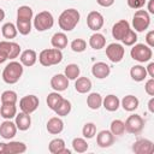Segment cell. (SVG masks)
I'll return each mask as SVG.
<instances>
[{"instance_id":"obj_33","label":"cell","mask_w":154,"mask_h":154,"mask_svg":"<svg viewBox=\"0 0 154 154\" xmlns=\"http://www.w3.org/2000/svg\"><path fill=\"white\" fill-rule=\"evenodd\" d=\"M34 17V12H32V8L30 6H26V5H23V6H19L18 10H17V19H20V20H31Z\"/></svg>"},{"instance_id":"obj_29","label":"cell","mask_w":154,"mask_h":154,"mask_svg":"<svg viewBox=\"0 0 154 154\" xmlns=\"http://www.w3.org/2000/svg\"><path fill=\"white\" fill-rule=\"evenodd\" d=\"M87 106L90 109H99L102 106V96L99 93H90L87 96Z\"/></svg>"},{"instance_id":"obj_47","label":"cell","mask_w":154,"mask_h":154,"mask_svg":"<svg viewBox=\"0 0 154 154\" xmlns=\"http://www.w3.org/2000/svg\"><path fill=\"white\" fill-rule=\"evenodd\" d=\"M146 70H147V75H148L150 78H154V63H153V61H150V63L148 64V66L146 67Z\"/></svg>"},{"instance_id":"obj_19","label":"cell","mask_w":154,"mask_h":154,"mask_svg":"<svg viewBox=\"0 0 154 154\" xmlns=\"http://www.w3.org/2000/svg\"><path fill=\"white\" fill-rule=\"evenodd\" d=\"M14 124L17 126L18 130L20 131H26L30 126H31V118H30V114L28 113H24V112H20V113H17L16 117H14Z\"/></svg>"},{"instance_id":"obj_18","label":"cell","mask_w":154,"mask_h":154,"mask_svg":"<svg viewBox=\"0 0 154 154\" xmlns=\"http://www.w3.org/2000/svg\"><path fill=\"white\" fill-rule=\"evenodd\" d=\"M19 60H20V64L23 66L30 67V66L35 65V63L37 60V54H36V52L34 49H25V51L20 52Z\"/></svg>"},{"instance_id":"obj_46","label":"cell","mask_w":154,"mask_h":154,"mask_svg":"<svg viewBox=\"0 0 154 154\" xmlns=\"http://www.w3.org/2000/svg\"><path fill=\"white\" fill-rule=\"evenodd\" d=\"M96 2L102 7H111L114 4V0H96Z\"/></svg>"},{"instance_id":"obj_17","label":"cell","mask_w":154,"mask_h":154,"mask_svg":"<svg viewBox=\"0 0 154 154\" xmlns=\"http://www.w3.org/2000/svg\"><path fill=\"white\" fill-rule=\"evenodd\" d=\"M96 143L101 148H108L114 143V135L109 130H101L96 135Z\"/></svg>"},{"instance_id":"obj_51","label":"cell","mask_w":154,"mask_h":154,"mask_svg":"<svg viewBox=\"0 0 154 154\" xmlns=\"http://www.w3.org/2000/svg\"><path fill=\"white\" fill-rule=\"evenodd\" d=\"M5 19V11L2 8H0V22H2Z\"/></svg>"},{"instance_id":"obj_4","label":"cell","mask_w":154,"mask_h":154,"mask_svg":"<svg viewBox=\"0 0 154 154\" xmlns=\"http://www.w3.org/2000/svg\"><path fill=\"white\" fill-rule=\"evenodd\" d=\"M32 25L40 32L49 30L54 25V17L49 11H41L32 19Z\"/></svg>"},{"instance_id":"obj_6","label":"cell","mask_w":154,"mask_h":154,"mask_svg":"<svg viewBox=\"0 0 154 154\" xmlns=\"http://www.w3.org/2000/svg\"><path fill=\"white\" fill-rule=\"evenodd\" d=\"M150 25V16L146 10H137L132 17V26L135 31L143 32Z\"/></svg>"},{"instance_id":"obj_36","label":"cell","mask_w":154,"mask_h":154,"mask_svg":"<svg viewBox=\"0 0 154 154\" xmlns=\"http://www.w3.org/2000/svg\"><path fill=\"white\" fill-rule=\"evenodd\" d=\"M61 100H63V96L59 94V91H52V93H49V94L47 95L46 102H47V106H48L52 111H54L55 107L60 103Z\"/></svg>"},{"instance_id":"obj_5","label":"cell","mask_w":154,"mask_h":154,"mask_svg":"<svg viewBox=\"0 0 154 154\" xmlns=\"http://www.w3.org/2000/svg\"><path fill=\"white\" fill-rule=\"evenodd\" d=\"M130 55L135 61L147 63L153 57V51L149 46L144 43H135L130 51Z\"/></svg>"},{"instance_id":"obj_40","label":"cell","mask_w":154,"mask_h":154,"mask_svg":"<svg viewBox=\"0 0 154 154\" xmlns=\"http://www.w3.org/2000/svg\"><path fill=\"white\" fill-rule=\"evenodd\" d=\"M82 135L84 138H93L96 135V125L94 123H85L82 129Z\"/></svg>"},{"instance_id":"obj_16","label":"cell","mask_w":154,"mask_h":154,"mask_svg":"<svg viewBox=\"0 0 154 154\" xmlns=\"http://www.w3.org/2000/svg\"><path fill=\"white\" fill-rule=\"evenodd\" d=\"M91 73L95 78L97 79H103L109 76L111 73V67L103 61H97L91 66Z\"/></svg>"},{"instance_id":"obj_9","label":"cell","mask_w":154,"mask_h":154,"mask_svg":"<svg viewBox=\"0 0 154 154\" xmlns=\"http://www.w3.org/2000/svg\"><path fill=\"white\" fill-rule=\"evenodd\" d=\"M124 54H125V48L120 43L113 42L106 47V55L112 63H120L124 58Z\"/></svg>"},{"instance_id":"obj_10","label":"cell","mask_w":154,"mask_h":154,"mask_svg":"<svg viewBox=\"0 0 154 154\" xmlns=\"http://www.w3.org/2000/svg\"><path fill=\"white\" fill-rule=\"evenodd\" d=\"M40 105V100L36 95H25L19 100V108L22 112L31 114L37 109Z\"/></svg>"},{"instance_id":"obj_41","label":"cell","mask_w":154,"mask_h":154,"mask_svg":"<svg viewBox=\"0 0 154 154\" xmlns=\"http://www.w3.org/2000/svg\"><path fill=\"white\" fill-rule=\"evenodd\" d=\"M122 42H123L124 46H134L137 42V34H136V31L130 29L126 32V35L122 38Z\"/></svg>"},{"instance_id":"obj_1","label":"cell","mask_w":154,"mask_h":154,"mask_svg":"<svg viewBox=\"0 0 154 154\" xmlns=\"http://www.w3.org/2000/svg\"><path fill=\"white\" fill-rule=\"evenodd\" d=\"M79 19H81V14H79L78 10L67 8L60 13V16L58 18V24L63 31H71L79 23Z\"/></svg>"},{"instance_id":"obj_48","label":"cell","mask_w":154,"mask_h":154,"mask_svg":"<svg viewBox=\"0 0 154 154\" xmlns=\"http://www.w3.org/2000/svg\"><path fill=\"white\" fill-rule=\"evenodd\" d=\"M149 14H154V0H149L148 1V11Z\"/></svg>"},{"instance_id":"obj_15","label":"cell","mask_w":154,"mask_h":154,"mask_svg":"<svg viewBox=\"0 0 154 154\" xmlns=\"http://www.w3.org/2000/svg\"><path fill=\"white\" fill-rule=\"evenodd\" d=\"M69 87V79L64 73H57L51 78V88L54 91H64Z\"/></svg>"},{"instance_id":"obj_50","label":"cell","mask_w":154,"mask_h":154,"mask_svg":"<svg viewBox=\"0 0 154 154\" xmlns=\"http://www.w3.org/2000/svg\"><path fill=\"white\" fill-rule=\"evenodd\" d=\"M0 154H5V143L0 142Z\"/></svg>"},{"instance_id":"obj_11","label":"cell","mask_w":154,"mask_h":154,"mask_svg":"<svg viewBox=\"0 0 154 154\" xmlns=\"http://www.w3.org/2000/svg\"><path fill=\"white\" fill-rule=\"evenodd\" d=\"M131 149L135 154H153L154 143L148 138H140L134 142Z\"/></svg>"},{"instance_id":"obj_22","label":"cell","mask_w":154,"mask_h":154,"mask_svg":"<svg viewBox=\"0 0 154 154\" xmlns=\"http://www.w3.org/2000/svg\"><path fill=\"white\" fill-rule=\"evenodd\" d=\"M26 150V144L20 141H10L5 143V154H20Z\"/></svg>"},{"instance_id":"obj_32","label":"cell","mask_w":154,"mask_h":154,"mask_svg":"<svg viewBox=\"0 0 154 154\" xmlns=\"http://www.w3.org/2000/svg\"><path fill=\"white\" fill-rule=\"evenodd\" d=\"M71 108H72L71 102H70L67 99H64V97H63V100L60 101V103L55 107L54 112L57 113L58 117H65V116H67V114L71 112Z\"/></svg>"},{"instance_id":"obj_31","label":"cell","mask_w":154,"mask_h":154,"mask_svg":"<svg viewBox=\"0 0 154 154\" xmlns=\"http://www.w3.org/2000/svg\"><path fill=\"white\" fill-rule=\"evenodd\" d=\"M17 34H18L17 28H16V25H14L13 23H11V22L5 23V24L2 25V28H1V35H2L5 38H7V40L14 38V37L17 36Z\"/></svg>"},{"instance_id":"obj_13","label":"cell","mask_w":154,"mask_h":154,"mask_svg":"<svg viewBox=\"0 0 154 154\" xmlns=\"http://www.w3.org/2000/svg\"><path fill=\"white\" fill-rule=\"evenodd\" d=\"M130 24L126 19H120L118 20L113 26H112V36L117 41H122V38L126 35V32L130 30Z\"/></svg>"},{"instance_id":"obj_26","label":"cell","mask_w":154,"mask_h":154,"mask_svg":"<svg viewBox=\"0 0 154 154\" xmlns=\"http://www.w3.org/2000/svg\"><path fill=\"white\" fill-rule=\"evenodd\" d=\"M67 42L69 40L65 32H55L51 38V45L53 46V48H58V49L66 48Z\"/></svg>"},{"instance_id":"obj_25","label":"cell","mask_w":154,"mask_h":154,"mask_svg":"<svg viewBox=\"0 0 154 154\" xmlns=\"http://www.w3.org/2000/svg\"><path fill=\"white\" fill-rule=\"evenodd\" d=\"M89 46H90L93 49H95V51L102 49V48L106 46V37H105L102 34L95 31V32L89 37Z\"/></svg>"},{"instance_id":"obj_24","label":"cell","mask_w":154,"mask_h":154,"mask_svg":"<svg viewBox=\"0 0 154 154\" xmlns=\"http://www.w3.org/2000/svg\"><path fill=\"white\" fill-rule=\"evenodd\" d=\"M75 89L79 94H87L91 89V81L88 77H78L75 79Z\"/></svg>"},{"instance_id":"obj_3","label":"cell","mask_w":154,"mask_h":154,"mask_svg":"<svg viewBox=\"0 0 154 154\" xmlns=\"http://www.w3.org/2000/svg\"><path fill=\"white\" fill-rule=\"evenodd\" d=\"M63 60V52L58 48H47L41 51L38 54V61L42 66L49 67L53 65H58Z\"/></svg>"},{"instance_id":"obj_43","label":"cell","mask_w":154,"mask_h":154,"mask_svg":"<svg viewBox=\"0 0 154 154\" xmlns=\"http://www.w3.org/2000/svg\"><path fill=\"white\" fill-rule=\"evenodd\" d=\"M146 1H147V0H126L128 6H129L130 8H134V10H140V8H142V7L146 5Z\"/></svg>"},{"instance_id":"obj_44","label":"cell","mask_w":154,"mask_h":154,"mask_svg":"<svg viewBox=\"0 0 154 154\" xmlns=\"http://www.w3.org/2000/svg\"><path fill=\"white\" fill-rule=\"evenodd\" d=\"M144 90L149 96H154V78H149L144 84Z\"/></svg>"},{"instance_id":"obj_23","label":"cell","mask_w":154,"mask_h":154,"mask_svg":"<svg viewBox=\"0 0 154 154\" xmlns=\"http://www.w3.org/2000/svg\"><path fill=\"white\" fill-rule=\"evenodd\" d=\"M102 106L108 112H116L120 106V100L118 99V96L109 94L105 99H102Z\"/></svg>"},{"instance_id":"obj_7","label":"cell","mask_w":154,"mask_h":154,"mask_svg":"<svg viewBox=\"0 0 154 154\" xmlns=\"http://www.w3.org/2000/svg\"><path fill=\"white\" fill-rule=\"evenodd\" d=\"M125 131L132 135H138L143 128H144V120L140 114H131L128 117V119L124 122Z\"/></svg>"},{"instance_id":"obj_37","label":"cell","mask_w":154,"mask_h":154,"mask_svg":"<svg viewBox=\"0 0 154 154\" xmlns=\"http://www.w3.org/2000/svg\"><path fill=\"white\" fill-rule=\"evenodd\" d=\"M109 131L114 135V136H122L125 132V125L124 122L120 119H114L112 120L111 125H109Z\"/></svg>"},{"instance_id":"obj_53","label":"cell","mask_w":154,"mask_h":154,"mask_svg":"<svg viewBox=\"0 0 154 154\" xmlns=\"http://www.w3.org/2000/svg\"><path fill=\"white\" fill-rule=\"evenodd\" d=\"M0 117H1V116H0Z\"/></svg>"},{"instance_id":"obj_12","label":"cell","mask_w":154,"mask_h":154,"mask_svg":"<svg viewBox=\"0 0 154 154\" xmlns=\"http://www.w3.org/2000/svg\"><path fill=\"white\" fill-rule=\"evenodd\" d=\"M103 16L97 11H91L87 16V25L93 31H99L103 26Z\"/></svg>"},{"instance_id":"obj_20","label":"cell","mask_w":154,"mask_h":154,"mask_svg":"<svg viewBox=\"0 0 154 154\" xmlns=\"http://www.w3.org/2000/svg\"><path fill=\"white\" fill-rule=\"evenodd\" d=\"M46 129L49 134L52 135H58L64 130V122L61 120L60 117H52L51 119H48Z\"/></svg>"},{"instance_id":"obj_52","label":"cell","mask_w":154,"mask_h":154,"mask_svg":"<svg viewBox=\"0 0 154 154\" xmlns=\"http://www.w3.org/2000/svg\"><path fill=\"white\" fill-rule=\"evenodd\" d=\"M6 60H7V59H6V58H5L4 55H1V54H0V64H2V63H5Z\"/></svg>"},{"instance_id":"obj_38","label":"cell","mask_w":154,"mask_h":154,"mask_svg":"<svg viewBox=\"0 0 154 154\" xmlns=\"http://www.w3.org/2000/svg\"><path fill=\"white\" fill-rule=\"evenodd\" d=\"M31 20H20V19H17L16 22V28H17V31L20 34V35H29L30 31H31Z\"/></svg>"},{"instance_id":"obj_21","label":"cell","mask_w":154,"mask_h":154,"mask_svg":"<svg viewBox=\"0 0 154 154\" xmlns=\"http://www.w3.org/2000/svg\"><path fill=\"white\" fill-rule=\"evenodd\" d=\"M138 105H140V101L134 95H126L120 101V106L126 112H134V111H136L138 108Z\"/></svg>"},{"instance_id":"obj_34","label":"cell","mask_w":154,"mask_h":154,"mask_svg":"<svg viewBox=\"0 0 154 154\" xmlns=\"http://www.w3.org/2000/svg\"><path fill=\"white\" fill-rule=\"evenodd\" d=\"M79 73H81V69L77 64H69L64 70V75L69 81H75L76 78L79 77Z\"/></svg>"},{"instance_id":"obj_42","label":"cell","mask_w":154,"mask_h":154,"mask_svg":"<svg viewBox=\"0 0 154 154\" xmlns=\"http://www.w3.org/2000/svg\"><path fill=\"white\" fill-rule=\"evenodd\" d=\"M71 49L73 51V52H76V53H82V52H84L85 51V48H87V42H85V40H83V38H75L72 42H71Z\"/></svg>"},{"instance_id":"obj_35","label":"cell","mask_w":154,"mask_h":154,"mask_svg":"<svg viewBox=\"0 0 154 154\" xmlns=\"http://www.w3.org/2000/svg\"><path fill=\"white\" fill-rule=\"evenodd\" d=\"M71 144H72V149L76 153H84L89 148L88 142L85 141V138H82V137H75L72 140V143Z\"/></svg>"},{"instance_id":"obj_45","label":"cell","mask_w":154,"mask_h":154,"mask_svg":"<svg viewBox=\"0 0 154 154\" xmlns=\"http://www.w3.org/2000/svg\"><path fill=\"white\" fill-rule=\"evenodd\" d=\"M146 45L150 48L154 47V30H149L146 35Z\"/></svg>"},{"instance_id":"obj_8","label":"cell","mask_w":154,"mask_h":154,"mask_svg":"<svg viewBox=\"0 0 154 154\" xmlns=\"http://www.w3.org/2000/svg\"><path fill=\"white\" fill-rule=\"evenodd\" d=\"M22 49L17 42L12 41H0V54L4 55L6 59H16L20 54Z\"/></svg>"},{"instance_id":"obj_49","label":"cell","mask_w":154,"mask_h":154,"mask_svg":"<svg viewBox=\"0 0 154 154\" xmlns=\"http://www.w3.org/2000/svg\"><path fill=\"white\" fill-rule=\"evenodd\" d=\"M148 111H149L150 113H154V97H153V96H152L150 100L148 101Z\"/></svg>"},{"instance_id":"obj_39","label":"cell","mask_w":154,"mask_h":154,"mask_svg":"<svg viewBox=\"0 0 154 154\" xmlns=\"http://www.w3.org/2000/svg\"><path fill=\"white\" fill-rule=\"evenodd\" d=\"M0 100H1V103H17L18 96H17V93L13 90H5L0 95Z\"/></svg>"},{"instance_id":"obj_14","label":"cell","mask_w":154,"mask_h":154,"mask_svg":"<svg viewBox=\"0 0 154 154\" xmlns=\"http://www.w3.org/2000/svg\"><path fill=\"white\" fill-rule=\"evenodd\" d=\"M17 126L11 119H5L0 124V136L5 140H12L17 134Z\"/></svg>"},{"instance_id":"obj_2","label":"cell","mask_w":154,"mask_h":154,"mask_svg":"<svg viewBox=\"0 0 154 154\" xmlns=\"http://www.w3.org/2000/svg\"><path fill=\"white\" fill-rule=\"evenodd\" d=\"M23 75V65L19 61H10L4 71H2V79L7 84H16Z\"/></svg>"},{"instance_id":"obj_28","label":"cell","mask_w":154,"mask_h":154,"mask_svg":"<svg viewBox=\"0 0 154 154\" xmlns=\"http://www.w3.org/2000/svg\"><path fill=\"white\" fill-rule=\"evenodd\" d=\"M17 114L16 103H1L0 107V116L4 119H12Z\"/></svg>"},{"instance_id":"obj_30","label":"cell","mask_w":154,"mask_h":154,"mask_svg":"<svg viewBox=\"0 0 154 154\" xmlns=\"http://www.w3.org/2000/svg\"><path fill=\"white\" fill-rule=\"evenodd\" d=\"M65 148H66L65 141H64L63 138H59V137L53 138V140L49 142V144H48V150H49L52 154H61Z\"/></svg>"},{"instance_id":"obj_27","label":"cell","mask_w":154,"mask_h":154,"mask_svg":"<svg viewBox=\"0 0 154 154\" xmlns=\"http://www.w3.org/2000/svg\"><path fill=\"white\" fill-rule=\"evenodd\" d=\"M147 70L144 66L142 65H134L130 69V77L135 81V82H142L147 78Z\"/></svg>"}]
</instances>
